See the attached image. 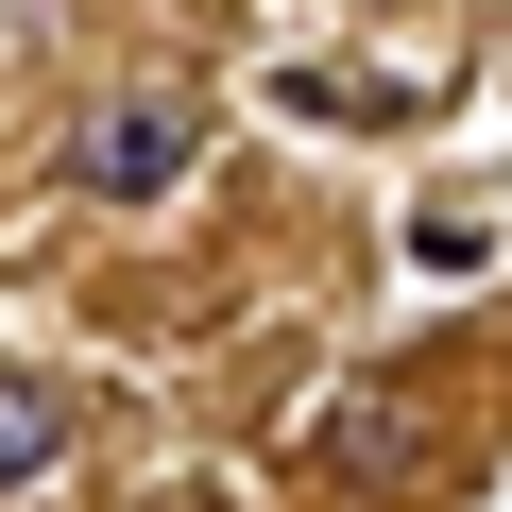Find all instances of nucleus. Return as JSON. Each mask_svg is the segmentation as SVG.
<instances>
[{
	"label": "nucleus",
	"mask_w": 512,
	"mask_h": 512,
	"mask_svg": "<svg viewBox=\"0 0 512 512\" xmlns=\"http://www.w3.org/2000/svg\"><path fill=\"white\" fill-rule=\"evenodd\" d=\"M188 154H205L188 103H103V120H69V188H86V205H137V188H171Z\"/></svg>",
	"instance_id": "1"
},
{
	"label": "nucleus",
	"mask_w": 512,
	"mask_h": 512,
	"mask_svg": "<svg viewBox=\"0 0 512 512\" xmlns=\"http://www.w3.org/2000/svg\"><path fill=\"white\" fill-rule=\"evenodd\" d=\"M308 444H325L342 478H393V461H410V410H393V393H325V427H308Z\"/></svg>",
	"instance_id": "3"
},
{
	"label": "nucleus",
	"mask_w": 512,
	"mask_h": 512,
	"mask_svg": "<svg viewBox=\"0 0 512 512\" xmlns=\"http://www.w3.org/2000/svg\"><path fill=\"white\" fill-rule=\"evenodd\" d=\"M69 478V393H52V359H18L0 376V495H52Z\"/></svg>",
	"instance_id": "2"
}]
</instances>
